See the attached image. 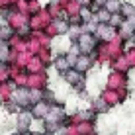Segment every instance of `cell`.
I'll return each instance as SVG.
<instances>
[{
    "mask_svg": "<svg viewBox=\"0 0 135 135\" xmlns=\"http://www.w3.org/2000/svg\"><path fill=\"white\" fill-rule=\"evenodd\" d=\"M76 41H78V49H80L82 53H88L90 49H94V47H96V41H94V37H92L90 33H82V35H78V37H76Z\"/></svg>",
    "mask_w": 135,
    "mask_h": 135,
    "instance_id": "obj_1",
    "label": "cell"
},
{
    "mask_svg": "<svg viewBox=\"0 0 135 135\" xmlns=\"http://www.w3.org/2000/svg\"><path fill=\"white\" fill-rule=\"evenodd\" d=\"M14 102H16L18 106H22V108H26L27 104H31V96H30V92H27L26 88H20V90L14 92Z\"/></svg>",
    "mask_w": 135,
    "mask_h": 135,
    "instance_id": "obj_2",
    "label": "cell"
},
{
    "mask_svg": "<svg viewBox=\"0 0 135 135\" xmlns=\"http://www.w3.org/2000/svg\"><path fill=\"white\" fill-rule=\"evenodd\" d=\"M65 78H67L71 84H80V80H82V73L80 71H73V69H69V71H65Z\"/></svg>",
    "mask_w": 135,
    "mask_h": 135,
    "instance_id": "obj_3",
    "label": "cell"
},
{
    "mask_svg": "<svg viewBox=\"0 0 135 135\" xmlns=\"http://www.w3.org/2000/svg\"><path fill=\"white\" fill-rule=\"evenodd\" d=\"M74 67H76V71H80V73H84L88 67H90V57H88V53H82L80 57L76 59V65H74Z\"/></svg>",
    "mask_w": 135,
    "mask_h": 135,
    "instance_id": "obj_4",
    "label": "cell"
},
{
    "mask_svg": "<svg viewBox=\"0 0 135 135\" xmlns=\"http://www.w3.org/2000/svg\"><path fill=\"white\" fill-rule=\"evenodd\" d=\"M47 112H49V104L47 102H37V104L33 106V115L35 118H45V115H47Z\"/></svg>",
    "mask_w": 135,
    "mask_h": 135,
    "instance_id": "obj_5",
    "label": "cell"
},
{
    "mask_svg": "<svg viewBox=\"0 0 135 135\" xmlns=\"http://www.w3.org/2000/svg\"><path fill=\"white\" fill-rule=\"evenodd\" d=\"M57 69H59V73H65V71L71 69V61H69L67 55H61V57L57 59Z\"/></svg>",
    "mask_w": 135,
    "mask_h": 135,
    "instance_id": "obj_6",
    "label": "cell"
},
{
    "mask_svg": "<svg viewBox=\"0 0 135 135\" xmlns=\"http://www.w3.org/2000/svg\"><path fill=\"white\" fill-rule=\"evenodd\" d=\"M119 12H122L123 18H131L135 14V6H133V4H129V2H123L122 6H119Z\"/></svg>",
    "mask_w": 135,
    "mask_h": 135,
    "instance_id": "obj_7",
    "label": "cell"
},
{
    "mask_svg": "<svg viewBox=\"0 0 135 135\" xmlns=\"http://www.w3.org/2000/svg\"><path fill=\"white\" fill-rule=\"evenodd\" d=\"M30 122H31V114H30V112H22V114H20V129H22V131L30 125Z\"/></svg>",
    "mask_w": 135,
    "mask_h": 135,
    "instance_id": "obj_8",
    "label": "cell"
},
{
    "mask_svg": "<svg viewBox=\"0 0 135 135\" xmlns=\"http://www.w3.org/2000/svg\"><path fill=\"white\" fill-rule=\"evenodd\" d=\"M94 20L98 22V24H106V22L110 20V12L106 10V8H104V10H98V12H96V16H94Z\"/></svg>",
    "mask_w": 135,
    "mask_h": 135,
    "instance_id": "obj_9",
    "label": "cell"
},
{
    "mask_svg": "<svg viewBox=\"0 0 135 135\" xmlns=\"http://www.w3.org/2000/svg\"><path fill=\"white\" fill-rule=\"evenodd\" d=\"M119 6H122V4H119L118 0H106V4H104V8H106V10H108L110 14L119 12Z\"/></svg>",
    "mask_w": 135,
    "mask_h": 135,
    "instance_id": "obj_10",
    "label": "cell"
},
{
    "mask_svg": "<svg viewBox=\"0 0 135 135\" xmlns=\"http://www.w3.org/2000/svg\"><path fill=\"white\" fill-rule=\"evenodd\" d=\"M110 26L112 27H119V26H122V22H123V16L122 18H119V14L118 12H114V14H110Z\"/></svg>",
    "mask_w": 135,
    "mask_h": 135,
    "instance_id": "obj_11",
    "label": "cell"
},
{
    "mask_svg": "<svg viewBox=\"0 0 135 135\" xmlns=\"http://www.w3.org/2000/svg\"><path fill=\"white\" fill-rule=\"evenodd\" d=\"M57 27H59V31H61V33H65V31L69 30V24H67V22H59Z\"/></svg>",
    "mask_w": 135,
    "mask_h": 135,
    "instance_id": "obj_12",
    "label": "cell"
},
{
    "mask_svg": "<svg viewBox=\"0 0 135 135\" xmlns=\"http://www.w3.org/2000/svg\"><path fill=\"white\" fill-rule=\"evenodd\" d=\"M78 2H80V4H82V6H86V4H88V2H90V0H78Z\"/></svg>",
    "mask_w": 135,
    "mask_h": 135,
    "instance_id": "obj_13",
    "label": "cell"
},
{
    "mask_svg": "<svg viewBox=\"0 0 135 135\" xmlns=\"http://www.w3.org/2000/svg\"><path fill=\"white\" fill-rule=\"evenodd\" d=\"M133 41H135V31H133Z\"/></svg>",
    "mask_w": 135,
    "mask_h": 135,
    "instance_id": "obj_14",
    "label": "cell"
}]
</instances>
